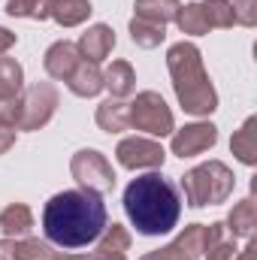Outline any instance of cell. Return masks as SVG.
<instances>
[{
	"mask_svg": "<svg viewBox=\"0 0 257 260\" xmlns=\"http://www.w3.org/2000/svg\"><path fill=\"white\" fill-rule=\"evenodd\" d=\"M115 160L124 170H157L167 160V151L160 142L148 139V136H127L118 142L115 148Z\"/></svg>",
	"mask_w": 257,
	"mask_h": 260,
	"instance_id": "obj_10",
	"label": "cell"
},
{
	"mask_svg": "<svg viewBox=\"0 0 257 260\" xmlns=\"http://www.w3.org/2000/svg\"><path fill=\"white\" fill-rule=\"evenodd\" d=\"M12 145H15V127H3L0 124V154L9 151Z\"/></svg>",
	"mask_w": 257,
	"mask_h": 260,
	"instance_id": "obj_31",
	"label": "cell"
},
{
	"mask_svg": "<svg viewBox=\"0 0 257 260\" xmlns=\"http://www.w3.org/2000/svg\"><path fill=\"white\" fill-rule=\"evenodd\" d=\"M70 173L73 179L79 182L82 191H91V194H109L115 188V170L112 164L106 160V154L94 151V148H82L73 154L70 160Z\"/></svg>",
	"mask_w": 257,
	"mask_h": 260,
	"instance_id": "obj_7",
	"label": "cell"
},
{
	"mask_svg": "<svg viewBox=\"0 0 257 260\" xmlns=\"http://www.w3.org/2000/svg\"><path fill=\"white\" fill-rule=\"evenodd\" d=\"M233 9V21L242 27H254L257 24V0H227Z\"/></svg>",
	"mask_w": 257,
	"mask_h": 260,
	"instance_id": "obj_28",
	"label": "cell"
},
{
	"mask_svg": "<svg viewBox=\"0 0 257 260\" xmlns=\"http://www.w3.org/2000/svg\"><path fill=\"white\" fill-rule=\"evenodd\" d=\"M167 70L173 76V91L185 112L191 115H212L218 109V94L209 82L203 67V55L194 43H176L167 52Z\"/></svg>",
	"mask_w": 257,
	"mask_h": 260,
	"instance_id": "obj_3",
	"label": "cell"
},
{
	"mask_svg": "<svg viewBox=\"0 0 257 260\" xmlns=\"http://www.w3.org/2000/svg\"><path fill=\"white\" fill-rule=\"evenodd\" d=\"M94 121H97V127L106 130V133H121V130H127L130 127V121H127V103H121V100H115V97L103 100V103L97 106Z\"/></svg>",
	"mask_w": 257,
	"mask_h": 260,
	"instance_id": "obj_21",
	"label": "cell"
},
{
	"mask_svg": "<svg viewBox=\"0 0 257 260\" xmlns=\"http://www.w3.org/2000/svg\"><path fill=\"white\" fill-rule=\"evenodd\" d=\"M130 40L139 49H157L167 40V27L164 24H154V21H142V18L133 15V21H130Z\"/></svg>",
	"mask_w": 257,
	"mask_h": 260,
	"instance_id": "obj_22",
	"label": "cell"
},
{
	"mask_svg": "<svg viewBox=\"0 0 257 260\" xmlns=\"http://www.w3.org/2000/svg\"><path fill=\"white\" fill-rule=\"evenodd\" d=\"M15 260H64L61 251H55L49 242L40 239H15Z\"/></svg>",
	"mask_w": 257,
	"mask_h": 260,
	"instance_id": "obj_23",
	"label": "cell"
},
{
	"mask_svg": "<svg viewBox=\"0 0 257 260\" xmlns=\"http://www.w3.org/2000/svg\"><path fill=\"white\" fill-rule=\"evenodd\" d=\"M97 248L100 251H115V254H124L130 248V233L121 227V224H106V230L100 233V239H97Z\"/></svg>",
	"mask_w": 257,
	"mask_h": 260,
	"instance_id": "obj_27",
	"label": "cell"
},
{
	"mask_svg": "<svg viewBox=\"0 0 257 260\" xmlns=\"http://www.w3.org/2000/svg\"><path fill=\"white\" fill-rule=\"evenodd\" d=\"M236 260H257V245H254V242H248V245L236 254Z\"/></svg>",
	"mask_w": 257,
	"mask_h": 260,
	"instance_id": "obj_34",
	"label": "cell"
},
{
	"mask_svg": "<svg viewBox=\"0 0 257 260\" xmlns=\"http://www.w3.org/2000/svg\"><path fill=\"white\" fill-rule=\"evenodd\" d=\"M24 97V70L15 58H0V124L15 127Z\"/></svg>",
	"mask_w": 257,
	"mask_h": 260,
	"instance_id": "obj_9",
	"label": "cell"
},
{
	"mask_svg": "<svg viewBox=\"0 0 257 260\" xmlns=\"http://www.w3.org/2000/svg\"><path fill=\"white\" fill-rule=\"evenodd\" d=\"M103 88L115 100L130 97L136 91V73H133V67L127 61H112V64L106 67V73H103Z\"/></svg>",
	"mask_w": 257,
	"mask_h": 260,
	"instance_id": "obj_16",
	"label": "cell"
},
{
	"mask_svg": "<svg viewBox=\"0 0 257 260\" xmlns=\"http://www.w3.org/2000/svg\"><path fill=\"white\" fill-rule=\"evenodd\" d=\"M230 151H233L236 160L245 164V167H254L257 164V118L254 115L233 133V139H230Z\"/></svg>",
	"mask_w": 257,
	"mask_h": 260,
	"instance_id": "obj_18",
	"label": "cell"
},
{
	"mask_svg": "<svg viewBox=\"0 0 257 260\" xmlns=\"http://www.w3.org/2000/svg\"><path fill=\"white\" fill-rule=\"evenodd\" d=\"M67 88L76 94V97H97L100 91H103V70L97 64H91V61H79V67L73 70V76L67 79Z\"/></svg>",
	"mask_w": 257,
	"mask_h": 260,
	"instance_id": "obj_14",
	"label": "cell"
},
{
	"mask_svg": "<svg viewBox=\"0 0 257 260\" xmlns=\"http://www.w3.org/2000/svg\"><path fill=\"white\" fill-rule=\"evenodd\" d=\"M76 49H79V55H82L85 61L100 64V61H106V58L112 55V49H115V30H112L109 24H94V27H88V30L82 34V40L76 43Z\"/></svg>",
	"mask_w": 257,
	"mask_h": 260,
	"instance_id": "obj_12",
	"label": "cell"
},
{
	"mask_svg": "<svg viewBox=\"0 0 257 260\" xmlns=\"http://www.w3.org/2000/svg\"><path fill=\"white\" fill-rule=\"evenodd\" d=\"M200 9H203V15H206L209 30H212V27H233V24H236V21H233V9H230L227 0H203Z\"/></svg>",
	"mask_w": 257,
	"mask_h": 260,
	"instance_id": "obj_25",
	"label": "cell"
},
{
	"mask_svg": "<svg viewBox=\"0 0 257 260\" xmlns=\"http://www.w3.org/2000/svg\"><path fill=\"white\" fill-rule=\"evenodd\" d=\"M236 254H239V248H236V239H230V242H224V239H218L203 257L206 260H236Z\"/></svg>",
	"mask_w": 257,
	"mask_h": 260,
	"instance_id": "obj_29",
	"label": "cell"
},
{
	"mask_svg": "<svg viewBox=\"0 0 257 260\" xmlns=\"http://www.w3.org/2000/svg\"><path fill=\"white\" fill-rule=\"evenodd\" d=\"M124 212H127L130 224L136 227V233L160 236L179 224L182 197L167 176L148 173V176L133 179L124 188Z\"/></svg>",
	"mask_w": 257,
	"mask_h": 260,
	"instance_id": "obj_2",
	"label": "cell"
},
{
	"mask_svg": "<svg viewBox=\"0 0 257 260\" xmlns=\"http://www.w3.org/2000/svg\"><path fill=\"white\" fill-rule=\"evenodd\" d=\"M64 260H127V254H115V251H100V248H94L91 254H73V257H64Z\"/></svg>",
	"mask_w": 257,
	"mask_h": 260,
	"instance_id": "obj_30",
	"label": "cell"
},
{
	"mask_svg": "<svg viewBox=\"0 0 257 260\" xmlns=\"http://www.w3.org/2000/svg\"><path fill=\"white\" fill-rule=\"evenodd\" d=\"M79 61H82V55H79L76 43H70V40H58V43H52V46L46 49L43 67H46V73H49L52 79L67 82V79L73 76V70L79 67Z\"/></svg>",
	"mask_w": 257,
	"mask_h": 260,
	"instance_id": "obj_13",
	"label": "cell"
},
{
	"mask_svg": "<svg viewBox=\"0 0 257 260\" xmlns=\"http://www.w3.org/2000/svg\"><path fill=\"white\" fill-rule=\"evenodd\" d=\"M215 142H218V127L212 121H197V124H185L182 130H173L170 151L185 160V157H197L209 151Z\"/></svg>",
	"mask_w": 257,
	"mask_h": 260,
	"instance_id": "obj_11",
	"label": "cell"
},
{
	"mask_svg": "<svg viewBox=\"0 0 257 260\" xmlns=\"http://www.w3.org/2000/svg\"><path fill=\"white\" fill-rule=\"evenodd\" d=\"M6 12L12 18H49V0H6Z\"/></svg>",
	"mask_w": 257,
	"mask_h": 260,
	"instance_id": "obj_26",
	"label": "cell"
},
{
	"mask_svg": "<svg viewBox=\"0 0 257 260\" xmlns=\"http://www.w3.org/2000/svg\"><path fill=\"white\" fill-rule=\"evenodd\" d=\"M218 239H224V224H188L170 245L148 251L139 260H200Z\"/></svg>",
	"mask_w": 257,
	"mask_h": 260,
	"instance_id": "obj_5",
	"label": "cell"
},
{
	"mask_svg": "<svg viewBox=\"0 0 257 260\" xmlns=\"http://www.w3.org/2000/svg\"><path fill=\"white\" fill-rule=\"evenodd\" d=\"M58 88L52 82H37L24 91L21 97V115H18V130H40L52 121V115L58 112Z\"/></svg>",
	"mask_w": 257,
	"mask_h": 260,
	"instance_id": "obj_8",
	"label": "cell"
},
{
	"mask_svg": "<svg viewBox=\"0 0 257 260\" xmlns=\"http://www.w3.org/2000/svg\"><path fill=\"white\" fill-rule=\"evenodd\" d=\"M176 24H179V30L188 34V37H203V34H209V24H206V15H203L200 3L182 6L179 15H176Z\"/></svg>",
	"mask_w": 257,
	"mask_h": 260,
	"instance_id": "obj_24",
	"label": "cell"
},
{
	"mask_svg": "<svg viewBox=\"0 0 257 260\" xmlns=\"http://www.w3.org/2000/svg\"><path fill=\"white\" fill-rule=\"evenodd\" d=\"M15 40H18V37H15L9 27H0V58H3V55L15 46Z\"/></svg>",
	"mask_w": 257,
	"mask_h": 260,
	"instance_id": "obj_32",
	"label": "cell"
},
{
	"mask_svg": "<svg viewBox=\"0 0 257 260\" xmlns=\"http://www.w3.org/2000/svg\"><path fill=\"white\" fill-rule=\"evenodd\" d=\"M34 227V212L24 203H12L0 212V230L6 239H24Z\"/></svg>",
	"mask_w": 257,
	"mask_h": 260,
	"instance_id": "obj_15",
	"label": "cell"
},
{
	"mask_svg": "<svg viewBox=\"0 0 257 260\" xmlns=\"http://www.w3.org/2000/svg\"><path fill=\"white\" fill-rule=\"evenodd\" d=\"M91 12V0H49V18H55L61 27H79Z\"/></svg>",
	"mask_w": 257,
	"mask_h": 260,
	"instance_id": "obj_17",
	"label": "cell"
},
{
	"mask_svg": "<svg viewBox=\"0 0 257 260\" xmlns=\"http://www.w3.org/2000/svg\"><path fill=\"white\" fill-rule=\"evenodd\" d=\"M106 230V203L91 191H61L43 209V233L58 248H85Z\"/></svg>",
	"mask_w": 257,
	"mask_h": 260,
	"instance_id": "obj_1",
	"label": "cell"
},
{
	"mask_svg": "<svg viewBox=\"0 0 257 260\" xmlns=\"http://www.w3.org/2000/svg\"><path fill=\"white\" fill-rule=\"evenodd\" d=\"M133 9H136V18L154 21V24H164V27H167L170 21H176L182 3H179V0H136Z\"/></svg>",
	"mask_w": 257,
	"mask_h": 260,
	"instance_id": "obj_20",
	"label": "cell"
},
{
	"mask_svg": "<svg viewBox=\"0 0 257 260\" xmlns=\"http://www.w3.org/2000/svg\"><path fill=\"white\" fill-rule=\"evenodd\" d=\"M257 224V206L254 197H245L242 203L233 206V212L227 215V230L233 233V239H251Z\"/></svg>",
	"mask_w": 257,
	"mask_h": 260,
	"instance_id": "obj_19",
	"label": "cell"
},
{
	"mask_svg": "<svg viewBox=\"0 0 257 260\" xmlns=\"http://www.w3.org/2000/svg\"><path fill=\"white\" fill-rule=\"evenodd\" d=\"M236 188V176L227 164L221 160H209L188 170L182 176V191H185V203L191 209H203V206H218L227 203V197Z\"/></svg>",
	"mask_w": 257,
	"mask_h": 260,
	"instance_id": "obj_4",
	"label": "cell"
},
{
	"mask_svg": "<svg viewBox=\"0 0 257 260\" xmlns=\"http://www.w3.org/2000/svg\"><path fill=\"white\" fill-rule=\"evenodd\" d=\"M0 260H15V239H0Z\"/></svg>",
	"mask_w": 257,
	"mask_h": 260,
	"instance_id": "obj_33",
	"label": "cell"
},
{
	"mask_svg": "<svg viewBox=\"0 0 257 260\" xmlns=\"http://www.w3.org/2000/svg\"><path fill=\"white\" fill-rule=\"evenodd\" d=\"M127 121L130 127L142 130L148 136H173L176 121H173V109L167 106V100L157 91H139L136 100L127 103Z\"/></svg>",
	"mask_w": 257,
	"mask_h": 260,
	"instance_id": "obj_6",
	"label": "cell"
}]
</instances>
